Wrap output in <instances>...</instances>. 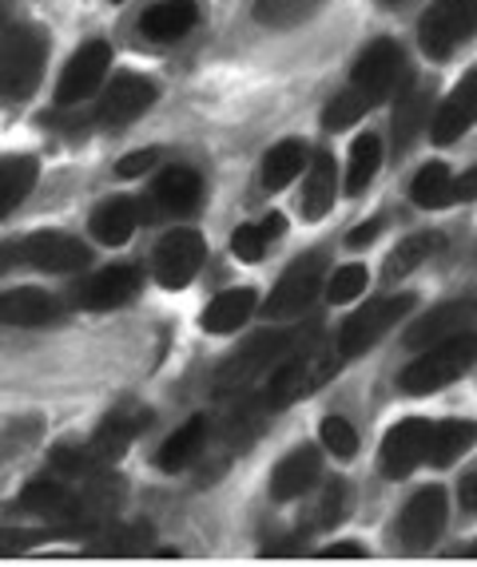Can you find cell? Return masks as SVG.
Segmentation results:
<instances>
[{
    "instance_id": "cell-1",
    "label": "cell",
    "mask_w": 477,
    "mask_h": 567,
    "mask_svg": "<svg viewBox=\"0 0 477 567\" xmlns=\"http://www.w3.org/2000/svg\"><path fill=\"white\" fill-rule=\"evenodd\" d=\"M477 365V333L466 330L458 338L438 341V346H429L422 350L410 365L402 369V393H410V398H429V393H438V389L454 385L461 373Z\"/></svg>"
},
{
    "instance_id": "cell-2",
    "label": "cell",
    "mask_w": 477,
    "mask_h": 567,
    "mask_svg": "<svg viewBox=\"0 0 477 567\" xmlns=\"http://www.w3.org/2000/svg\"><path fill=\"white\" fill-rule=\"evenodd\" d=\"M48 44L37 29H12L0 40V107L24 104L44 76Z\"/></svg>"
},
{
    "instance_id": "cell-3",
    "label": "cell",
    "mask_w": 477,
    "mask_h": 567,
    "mask_svg": "<svg viewBox=\"0 0 477 567\" xmlns=\"http://www.w3.org/2000/svg\"><path fill=\"white\" fill-rule=\"evenodd\" d=\"M477 37V0H434L422 12L418 40L426 56L446 60Z\"/></svg>"
},
{
    "instance_id": "cell-4",
    "label": "cell",
    "mask_w": 477,
    "mask_h": 567,
    "mask_svg": "<svg viewBox=\"0 0 477 567\" xmlns=\"http://www.w3.org/2000/svg\"><path fill=\"white\" fill-rule=\"evenodd\" d=\"M410 310H414V293H390V298L371 302L366 310L346 318V326L338 330V353H343V358H363V353L374 350L402 318H410Z\"/></svg>"
},
{
    "instance_id": "cell-5",
    "label": "cell",
    "mask_w": 477,
    "mask_h": 567,
    "mask_svg": "<svg viewBox=\"0 0 477 567\" xmlns=\"http://www.w3.org/2000/svg\"><path fill=\"white\" fill-rule=\"evenodd\" d=\"M326 286V255L315 250V255H303L286 266V275L275 282L267 298V318H298L306 306L315 302L318 290Z\"/></svg>"
},
{
    "instance_id": "cell-6",
    "label": "cell",
    "mask_w": 477,
    "mask_h": 567,
    "mask_svg": "<svg viewBox=\"0 0 477 567\" xmlns=\"http://www.w3.org/2000/svg\"><path fill=\"white\" fill-rule=\"evenodd\" d=\"M88 246L77 238L57 235V230H40L17 243V262L32 266V270H44V275H77L88 266Z\"/></svg>"
},
{
    "instance_id": "cell-7",
    "label": "cell",
    "mask_w": 477,
    "mask_h": 567,
    "mask_svg": "<svg viewBox=\"0 0 477 567\" xmlns=\"http://www.w3.org/2000/svg\"><path fill=\"white\" fill-rule=\"evenodd\" d=\"M334 361L323 353H298V358H286L283 365L267 378L263 389V405H291V401L315 393L326 378H331Z\"/></svg>"
},
{
    "instance_id": "cell-8",
    "label": "cell",
    "mask_w": 477,
    "mask_h": 567,
    "mask_svg": "<svg viewBox=\"0 0 477 567\" xmlns=\"http://www.w3.org/2000/svg\"><path fill=\"white\" fill-rule=\"evenodd\" d=\"M160 100V87L148 76H135V72H120L112 84L100 95V107H95V123L104 127H124V123L140 120L148 107Z\"/></svg>"
},
{
    "instance_id": "cell-9",
    "label": "cell",
    "mask_w": 477,
    "mask_h": 567,
    "mask_svg": "<svg viewBox=\"0 0 477 567\" xmlns=\"http://www.w3.org/2000/svg\"><path fill=\"white\" fill-rule=\"evenodd\" d=\"M108 68H112V48L100 44V40H92V44H84L80 52H72V60L64 64V72H60V84H57V104H80V100H88V95L100 92V84H104Z\"/></svg>"
},
{
    "instance_id": "cell-10",
    "label": "cell",
    "mask_w": 477,
    "mask_h": 567,
    "mask_svg": "<svg viewBox=\"0 0 477 567\" xmlns=\"http://www.w3.org/2000/svg\"><path fill=\"white\" fill-rule=\"evenodd\" d=\"M429 433H434V421H422V416L398 421L382 441V473L398 481V476H410L418 464H426Z\"/></svg>"
},
{
    "instance_id": "cell-11",
    "label": "cell",
    "mask_w": 477,
    "mask_h": 567,
    "mask_svg": "<svg viewBox=\"0 0 477 567\" xmlns=\"http://www.w3.org/2000/svg\"><path fill=\"white\" fill-rule=\"evenodd\" d=\"M402 72H406L402 48L394 44V40H374L363 56H358V64H354L351 87H358V92L371 95L374 104H378V100H386V95L398 87Z\"/></svg>"
},
{
    "instance_id": "cell-12",
    "label": "cell",
    "mask_w": 477,
    "mask_h": 567,
    "mask_svg": "<svg viewBox=\"0 0 477 567\" xmlns=\"http://www.w3.org/2000/svg\"><path fill=\"white\" fill-rule=\"evenodd\" d=\"M477 322V298H454V302L434 306L429 313H422L418 322L406 330V346L410 350H429L438 341L458 338V333L474 330Z\"/></svg>"
},
{
    "instance_id": "cell-13",
    "label": "cell",
    "mask_w": 477,
    "mask_h": 567,
    "mask_svg": "<svg viewBox=\"0 0 477 567\" xmlns=\"http://www.w3.org/2000/svg\"><path fill=\"white\" fill-rule=\"evenodd\" d=\"M148 425H152V409L140 405V401H120L115 409H108L100 429H95L92 436L95 456L100 461H120Z\"/></svg>"
},
{
    "instance_id": "cell-14",
    "label": "cell",
    "mask_w": 477,
    "mask_h": 567,
    "mask_svg": "<svg viewBox=\"0 0 477 567\" xmlns=\"http://www.w3.org/2000/svg\"><path fill=\"white\" fill-rule=\"evenodd\" d=\"M203 238L195 230H172L155 246V278L163 290H183L203 266Z\"/></svg>"
},
{
    "instance_id": "cell-15",
    "label": "cell",
    "mask_w": 477,
    "mask_h": 567,
    "mask_svg": "<svg viewBox=\"0 0 477 567\" xmlns=\"http://www.w3.org/2000/svg\"><path fill=\"white\" fill-rule=\"evenodd\" d=\"M286 350H291V338H286V333H271V338L251 341L247 350L235 353V358L223 365L220 389L251 385V381H267L271 378V365H275V361H283Z\"/></svg>"
},
{
    "instance_id": "cell-16",
    "label": "cell",
    "mask_w": 477,
    "mask_h": 567,
    "mask_svg": "<svg viewBox=\"0 0 477 567\" xmlns=\"http://www.w3.org/2000/svg\"><path fill=\"white\" fill-rule=\"evenodd\" d=\"M446 516H449V504H446V492L442 488H422L406 508H402V539L410 544V548H426L434 539L442 536L446 528Z\"/></svg>"
},
{
    "instance_id": "cell-17",
    "label": "cell",
    "mask_w": 477,
    "mask_h": 567,
    "mask_svg": "<svg viewBox=\"0 0 477 567\" xmlns=\"http://www.w3.org/2000/svg\"><path fill=\"white\" fill-rule=\"evenodd\" d=\"M474 123H477V68L466 72L461 84L446 95V104L438 107V115H434V123H429V135H434V143L446 147V143L461 140Z\"/></svg>"
},
{
    "instance_id": "cell-18",
    "label": "cell",
    "mask_w": 477,
    "mask_h": 567,
    "mask_svg": "<svg viewBox=\"0 0 477 567\" xmlns=\"http://www.w3.org/2000/svg\"><path fill=\"white\" fill-rule=\"evenodd\" d=\"M318 476H323V453L303 445L275 464V473H271V496H275V501H298L303 492L315 488Z\"/></svg>"
},
{
    "instance_id": "cell-19",
    "label": "cell",
    "mask_w": 477,
    "mask_h": 567,
    "mask_svg": "<svg viewBox=\"0 0 477 567\" xmlns=\"http://www.w3.org/2000/svg\"><path fill=\"white\" fill-rule=\"evenodd\" d=\"M195 24H200V4L195 0H160L140 17V32L148 40H155V44L183 40Z\"/></svg>"
},
{
    "instance_id": "cell-20",
    "label": "cell",
    "mask_w": 477,
    "mask_h": 567,
    "mask_svg": "<svg viewBox=\"0 0 477 567\" xmlns=\"http://www.w3.org/2000/svg\"><path fill=\"white\" fill-rule=\"evenodd\" d=\"M140 293V270L132 266H108L92 282H84L80 290V306L88 310H115V306H128Z\"/></svg>"
},
{
    "instance_id": "cell-21",
    "label": "cell",
    "mask_w": 477,
    "mask_h": 567,
    "mask_svg": "<svg viewBox=\"0 0 477 567\" xmlns=\"http://www.w3.org/2000/svg\"><path fill=\"white\" fill-rule=\"evenodd\" d=\"M20 504L29 512H37V516H44V520H80V508H84L77 501V492L68 488V484H60L57 476H37L24 488Z\"/></svg>"
},
{
    "instance_id": "cell-22",
    "label": "cell",
    "mask_w": 477,
    "mask_h": 567,
    "mask_svg": "<svg viewBox=\"0 0 477 567\" xmlns=\"http://www.w3.org/2000/svg\"><path fill=\"white\" fill-rule=\"evenodd\" d=\"M155 203H160L168 215H195L203 203V179H200V171H191V167H168L155 179L152 187Z\"/></svg>"
},
{
    "instance_id": "cell-23",
    "label": "cell",
    "mask_w": 477,
    "mask_h": 567,
    "mask_svg": "<svg viewBox=\"0 0 477 567\" xmlns=\"http://www.w3.org/2000/svg\"><path fill=\"white\" fill-rule=\"evenodd\" d=\"M334 195H338V167L326 152H318L306 167V179H303V195H298V210L303 218H323L326 210L334 207Z\"/></svg>"
},
{
    "instance_id": "cell-24",
    "label": "cell",
    "mask_w": 477,
    "mask_h": 567,
    "mask_svg": "<svg viewBox=\"0 0 477 567\" xmlns=\"http://www.w3.org/2000/svg\"><path fill=\"white\" fill-rule=\"evenodd\" d=\"M57 318V298L44 290H0V326H48Z\"/></svg>"
},
{
    "instance_id": "cell-25",
    "label": "cell",
    "mask_w": 477,
    "mask_h": 567,
    "mask_svg": "<svg viewBox=\"0 0 477 567\" xmlns=\"http://www.w3.org/2000/svg\"><path fill=\"white\" fill-rule=\"evenodd\" d=\"M203 445H207V416H191L160 445L155 464H160L163 473H180V468H187L203 453Z\"/></svg>"
},
{
    "instance_id": "cell-26",
    "label": "cell",
    "mask_w": 477,
    "mask_h": 567,
    "mask_svg": "<svg viewBox=\"0 0 477 567\" xmlns=\"http://www.w3.org/2000/svg\"><path fill=\"white\" fill-rule=\"evenodd\" d=\"M37 159L32 155H0V218H9L37 187Z\"/></svg>"
},
{
    "instance_id": "cell-27",
    "label": "cell",
    "mask_w": 477,
    "mask_h": 567,
    "mask_svg": "<svg viewBox=\"0 0 477 567\" xmlns=\"http://www.w3.org/2000/svg\"><path fill=\"white\" fill-rule=\"evenodd\" d=\"M477 445V425L474 421H434V433H429V453H426V464H446L461 461L469 449Z\"/></svg>"
},
{
    "instance_id": "cell-28",
    "label": "cell",
    "mask_w": 477,
    "mask_h": 567,
    "mask_svg": "<svg viewBox=\"0 0 477 567\" xmlns=\"http://www.w3.org/2000/svg\"><path fill=\"white\" fill-rule=\"evenodd\" d=\"M135 227H140V207L132 199H108L92 215V235L104 246H124Z\"/></svg>"
},
{
    "instance_id": "cell-29",
    "label": "cell",
    "mask_w": 477,
    "mask_h": 567,
    "mask_svg": "<svg viewBox=\"0 0 477 567\" xmlns=\"http://www.w3.org/2000/svg\"><path fill=\"white\" fill-rule=\"evenodd\" d=\"M251 313H255V290H251V286H243V290L220 293V298L203 310L200 326L207 333H235L238 326L247 322Z\"/></svg>"
},
{
    "instance_id": "cell-30",
    "label": "cell",
    "mask_w": 477,
    "mask_h": 567,
    "mask_svg": "<svg viewBox=\"0 0 477 567\" xmlns=\"http://www.w3.org/2000/svg\"><path fill=\"white\" fill-rule=\"evenodd\" d=\"M442 246H446V238H442L438 230L410 235L406 243H398V250H394L390 258H386V270H382V278H386V282H402V278L414 275L422 262H429V258L438 255Z\"/></svg>"
},
{
    "instance_id": "cell-31",
    "label": "cell",
    "mask_w": 477,
    "mask_h": 567,
    "mask_svg": "<svg viewBox=\"0 0 477 567\" xmlns=\"http://www.w3.org/2000/svg\"><path fill=\"white\" fill-rule=\"evenodd\" d=\"M454 171L446 163H426V167L414 175L410 183V199L418 203L422 210H442L449 203H458V187H454Z\"/></svg>"
},
{
    "instance_id": "cell-32",
    "label": "cell",
    "mask_w": 477,
    "mask_h": 567,
    "mask_svg": "<svg viewBox=\"0 0 477 567\" xmlns=\"http://www.w3.org/2000/svg\"><path fill=\"white\" fill-rule=\"evenodd\" d=\"M429 127V100L422 87H406L398 92V104H394V147L406 152L414 140Z\"/></svg>"
},
{
    "instance_id": "cell-33",
    "label": "cell",
    "mask_w": 477,
    "mask_h": 567,
    "mask_svg": "<svg viewBox=\"0 0 477 567\" xmlns=\"http://www.w3.org/2000/svg\"><path fill=\"white\" fill-rule=\"evenodd\" d=\"M286 230V218L283 215H267L258 218V223H247V227H238L231 235V250H235L238 262H258V258L267 255V246L275 238H283Z\"/></svg>"
},
{
    "instance_id": "cell-34",
    "label": "cell",
    "mask_w": 477,
    "mask_h": 567,
    "mask_svg": "<svg viewBox=\"0 0 477 567\" xmlns=\"http://www.w3.org/2000/svg\"><path fill=\"white\" fill-rule=\"evenodd\" d=\"M382 167V140L378 135H358L351 143V163H346V195H363L366 187L374 183Z\"/></svg>"
},
{
    "instance_id": "cell-35",
    "label": "cell",
    "mask_w": 477,
    "mask_h": 567,
    "mask_svg": "<svg viewBox=\"0 0 477 567\" xmlns=\"http://www.w3.org/2000/svg\"><path fill=\"white\" fill-rule=\"evenodd\" d=\"M303 163H306V147L298 140L275 143L267 152V159H263V187L283 190L286 183H295L303 175Z\"/></svg>"
},
{
    "instance_id": "cell-36",
    "label": "cell",
    "mask_w": 477,
    "mask_h": 567,
    "mask_svg": "<svg viewBox=\"0 0 477 567\" xmlns=\"http://www.w3.org/2000/svg\"><path fill=\"white\" fill-rule=\"evenodd\" d=\"M371 107H374L371 95H363L358 87H346L343 95H334L331 100V107L323 112V123L331 127V132H343V127H354V123L363 120Z\"/></svg>"
},
{
    "instance_id": "cell-37",
    "label": "cell",
    "mask_w": 477,
    "mask_h": 567,
    "mask_svg": "<svg viewBox=\"0 0 477 567\" xmlns=\"http://www.w3.org/2000/svg\"><path fill=\"white\" fill-rule=\"evenodd\" d=\"M371 286V275H366V266L351 262V266H338L331 278H326V293H331V302L334 306H343V302H354L358 293Z\"/></svg>"
},
{
    "instance_id": "cell-38",
    "label": "cell",
    "mask_w": 477,
    "mask_h": 567,
    "mask_svg": "<svg viewBox=\"0 0 477 567\" xmlns=\"http://www.w3.org/2000/svg\"><path fill=\"white\" fill-rule=\"evenodd\" d=\"M318 436H323L326 453H334L338 461H351L358 453V433H354V425L343 421V416H326L323 425H318Z\"/></svg>"
},
{
    "instance_id": "cell-39",
    "label": "cell",
    "mask_w": 477,
    "mask_h": 567,
    "mask_svg": "<svg viewBox=\"0 0 477 567\" xmlns=\"http://www.w3.org/2000/svg\"><path fill=\"white\" fill-rule=\"evenodd\" d=\"M95 464H100L95 449L92 453L80 449V445H57L52 449V468H57L60 476H95Z\"/></svg>"
},
{
    "instance_id": "cell-40",
    "label": "cell",
    "mask_w": 477,
    "mask_h": 567,
    "mask_svg": "<svg viewBox=\"0 0 477 567\" xmlns=\"http://www.w3.org/2000/svg\"><path fill=\"white\" fill-rule=\"evenodd\" d=\"M318 0H258V20L267 24H295L306 17V9H315Z\"/></svg>"
},
{
    "instance_id": "cell-41",
    "label": "cell",
    "mask_w": 477,
    "mask_h": 567,
    "mask_svg": "<svg viewBox=\"0 0 477 567\" xmlns=\"http://www.w3.org/2000/svg\"><path fill=\"white\" fill-rule=\"evenodd\" d=\"M346 504H351V488H346L343 481H331L323 492V524L331 528V524H338L346 516Z\"/></svg>"
},
{
    "instance_id": "cell-42",
    "label": "cell",
    "mask_w": 477,
    "mask_h": 567,
    "mask_svg": "<svg viewBox=\"0 0 477 567\" xmlns=\"http://www.w3.org/2000/svg\"><path fill=\"white\" fill-rule=\"evenodd\" d=\"M160 147H143V152H132V155H124L120 159V167H115V175L120 179H140V175H148V171L160 163Z\"/></svg>"
},
{
    "instance_id": "cell-43",
    "label": "cell",
    "mask_w": 477,
    "mask_h": 567,
    "mask_svg": "<svg viewBox=\"0 0 477 567\" xmlns=\"http://www.w3.org/2000/svg\"><path fill=\"white\" fill-rule=\"evenodd\" d=\"M458 496H461V508H466L469 516H477V468H474V473L466 476V481H461Z\"/></svg>"
},
{
    "instance_id": "cell-44",
    "label": "cell",
    "mask_w": 477,
    "mask_h": 567,
    "mask_svg": "<svg viewBox=\"0 0 477 567\" xmlns=\"http://www.w3.org/2000/svg\"><path fill=\"white\" fill-rule=\"evenodd\" d=\"M378 235H382V218H371V223H366V227L351 230V238H346V243H351V246H371Z\"/></svg>"
},
{
    "instance_id": "cell-45",
    "label": "cell",
    "mask_w": 477,
    "mask_h": 567,
    "mask_svg": "<svg viewBox=\"0 0 477 567\" xmlns=\"http://www.w3.org/2000/svg\"><path fill=\"white\" fill-rule=\"evenodd\" d=\"M454 187H458V199H477V167L466 171V175H461Z\"/></svg>"
},
{
    "instance_id": "cell-46",
    "label": "cell",
    "mask_w": 477,
    "mask_h": 567,
    "mask_svg": "<svg viewBox=\"0 0 477 567\" xmlns=\"http://www.w3.org/2000/svg\"><path fill=\"white\" fill-rule=\"evenodd\" d=\"M326 559H363V548H354V544H334V548L323 551Z\"/></svg>"
},
{
    "instance_id": "cell-47",
    "label": "cell",
    "mask_w": 477,
    "mask_h": 567,
    "mask_svg": "<svg viewBox=\"0 0 477 567\" xmlns=\"http://www.w3.org/2000/svg\"><path fill=\"white\" fill-rule=\"evenodd\" d=\"M386 4H398V0H386Z\"/></svg>"
}]
</instances>
